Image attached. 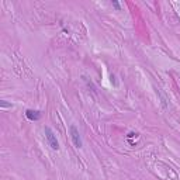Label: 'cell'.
<instances>
[{"label":"cell","instance_id":"1","mask_svg":"<svg viewBox=\"0 0 180 180\" xmlns=\"http://www.w3.org/2000/svg\"><path fill=\"white\" fill-rule=\"evenodd\" d=\"M45 138H46V141H48V144H49V146L52 149L58 151L59 144H58V139H56V135L54 134V131L49 127H45Z\"/></svg>","mask_w":180,"mask_h":180},{"label":"cell","instance_id":"2","mask_svg":"<svg viewBox=\"0 0 180 180\" xmlns=\"http://www.w3.org/2000/svg\"><path fill=\"white\" fill-rule=\"evenodd\" d=\"M71 138L72 142L76 148H82L83 142H82V138H80V134H79V129L75 127V125H71Z\"/></svg>","mask_w":180,"mask_h":180},{"label":"cell","instance_id":"3","mask_svg":"<svg viewBox=\"0 0 180 180\" xmlns=\"http://www.w3.org/2000/svg\"><path fill=\"white\" fill-rule=\"evenodd\" d=\"M26 117L30 120V121H37L41 118V113L37 111V110H27L26 111Z\"/></svg>","mask_w":180,"mask_h":180},{"label":"cell","instance_id":"4","mask_svg":"<svg viewBox=\"0 0 180 180\" xmlns=\"http://www.w3.org/2000/svg\"><path fill=\"white\" fill-rule=\"evenodd\" d=\"M111 4H113V6L116 7L117 10H120V3H118V1H116V0H113V1H111Z\"/></svg>","mask_w":180,"mask_h":180},{"label":"cell","instance_id":"5","mask_svg":"<svg viewBox=\"0 0 180 180\" xmlns=\"http://www.w3.org/2000/svg\"><path fill=\"white\" fill-rule=\"evenodd\" d=\"M0 106H1V107H11V104L6 103V101H1V103H0Z\"/></svg>","mask_w":180,"mask_h":180},{"label":"cell","instance_id":"6","mask_svg":"<svg viewBox=\"0 0 180 180\" xmlns=\"http://www.w3.org/2000/svg\"><path fill=\"white\" fill-rule=\"evenodd\" d=\"M134 136H138V134H135V132H129L128 134V138H134Z\"/></svg>","mask_w":180,"mask_h":180}]
</instances>
